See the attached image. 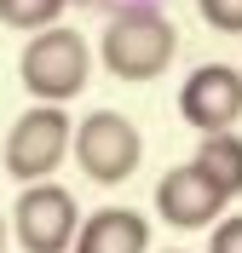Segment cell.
Returning a JSON list of instances; mask_svg holds the SVG:
<instances>
[{"label":"cell","instance_id":"obj_1","mask_svg":"<svg viewBox=\"0 0 242 253\" xmlns=\"http://www.w3.org/2000/svg\"><path fill=\"white\" fill-rule=\"evenodd\" d=\"M98 58L115 81H156L167 75V63L179 58V29L156 6H127V12H110L104 23V41H98Z\"/></svg>","mask_w":242,"mask_h":253},{"label":"cell","instance_id":"obj_2","mask_svg":"<svg viewBox=\"0 0 242 253\" xmlns=\"http://www.w3.org/2000/svg\"><path fill=\"white\" fill-rule=\"evenodd\" d=\"M17 81L35 104H69L87 92L93 81V46L75 29H35L23 58H17Z\"/></svg>","mask_w":242,"mask_h":253},{"label":"cell","instance_id":"obj_3","mask_svg":"<svg viewBox=\"0 0 242 253\" xmlns=\"http://www.w3.org/2000/svg\"><path fill=\"white\" fill-rule=\"evenodd\" d=\"M69 144H75V121L64 115V104H29V110L12 121L0 156H6V173H12L17 184H41V178H52L64 167Z\"/></svg>","mask_w":242,"mask_h":253},{"label":"cell","instance_id":"obj_4","mask_svg":"<svg viewBox=\"0 0 242 253\" xmlns=\"http://www.w3.org/2000/svg\"><path fill=\"white\" fill-rule=\"evenodd\" d=\"M69 156L81 161V173L93 184H127L139 173V161H145V138H139V126L121 110H93V115L75 121Z\"/></svg>","mask_w":242,"mask_h":253},{"label":"cell","instance_id":"obj_5","mask_svg":"<svg viewBox=\"0 0 242 253\" xmlns=\"http://www.w3.org/2000/svg\"><path fill=\"white\" fill-rule=\"evenodd\" d=\"M81 230V207L64 184H23V196L12 202V242L23 253H69Z\"/></svg>","mask_w":242,"mask_h":253},{"label":"cell","instance_id":"obj_6","mask_svg":"<svg viewBox=\"0 0 242 253\" xmlns=\"http://www.w3.org/2000/svg\"><path fill=\"white\" fill-rule=\"evenodd\" d=\"M179 115L196 132H231L242 121V69L237 63H202L179 86Z\"/></svg>","mask_w":242,"mask_h":253},{"label":"cell","instance_id":"obj_7","mask_svg":"<svg viewBox=\"0 0 242 253\" xmlns=\"http://www.w3.org/2000/svg\"><path fill=\"white\" fill-rule=\"evenodd\" d=\"M225 190L213 184L196 161H185V167H167L161 173V184H156V213L173 230H213L219 224V213H225Z\"/></svg>","mask_w":242,"mask_h":253},{"label":"cell","instance_id":"obj_8","mask_svg":"<svg viewBox=\"0 0 242 253\" xmlns=\"http://www.w3.org/2000/svg\"><path fill=\"white\" fill-rule=\"evenodd\" d=\"M69 253H150V219L139 207H98L81 219Z\"/></svg>","mask_w":242,"mask_h":253},{"label":"cell","instance_id":"obj_9","mask_svg":"<svg viewBox=\"0 0 242 253\" xmlns=\"http://www.w3.org/2000/svg\"><path fill=\"white\" fill-rule=\"evenodd\" d=\"M196 167L225 190V196H242V138H237V132H202Z\"/></svg>","mask_w":242,"mask_h":253},{"label":"cell","instance_id":"obj_10","mask_svg":"<svg viewBox=\"0 0 242 253\" xmlns=\"http://www.w3.org/2000/svg\"><path fill=\"white\" fill-rule=\"evenodd\" d=\"M69 0H0V23L6 29H52Z\"/></svg>","mask_w":242,"mask_h":253},{"label":"cell","instance_id":"obj_11","mask_svg":"<svg viewBox=\"0 0 242 253\" xmlns=\"http://www.w3.org/2000/svg\"><path fill=\"white\" fill-rule=\"evenodd\" d=\"M196 12L213 35H242V0H196Z\"/></svg>","mask_w":242,"mask_h":253},{"label":"cell","instance_id":"obj_12","mask_svg":"<svg viewBox=\"0 0 242 253\" xmlns=\"http://www.w3.org/2000/svg\"><path fill=\"white\" fill-rule=\"evenodd\" d=\"M208 253H242V213H231V219H219V224H213Z\"/></svg>","mask_w":242,"mask_h":253},{"label":"cell","instance_id":"obj_13","mask_svg":"<svg viewBox=\"0 0 242 253\" xmlns=\"http://www.w3.org/2000/svg\"><path fill=\"white\" fill-rule=\"evenodd\" d=\"M69 6H93V12H127V6H156V0H69Z\"/></svg>","mask_w":242,"mask_h":253},{"label":"cell","instance_id":"obj_14","mask_svg":"<svg viewBox=\"0 0 242 253\" xmlns=\"http://www.w3.org/2000/svg\"><path fill=\"white\" fill-rule=\"evenodd\" d=\"M6 236H12V224H6V213H0V253H6Z\"/></svg>","mask_w":242,"mask_h":253},{"label":"cell","instance_id":"obj_15","mask_svg":"<svg viewBox=\"0 0 242 253\" xmlns=\"http://www.w3.org/2000/svg\"><path fill=\"white\" fill-rule=\"evenodd\" d=\"M167 253H185V248H167Z\"/></svg>","mask_w":242,"mask_h":253}]
</instances>
